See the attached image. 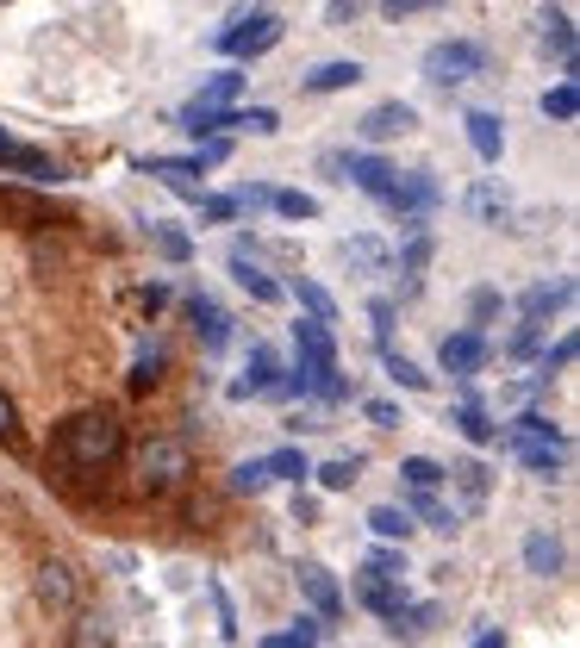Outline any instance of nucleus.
Returning a JSON list of instances; mask_svg holds the SVG:
<instances>
[{
	"label": "nucleus",
	"instance_id": "f257e3e1",
	"mask_svg": "<svg viewBox=\"0 0 580 648\" xmlns=\"http://www.w3.org/2000/svg\"><path fill=\"white\" fill-rule=\"evenodd\" d=\"M119 449H126V430L113 412H76V418L56 430V455L69 462V468H113L119 462Z\"/></svg>",
	"mask_w": 580,
	"mask_h": 648
},
{
	"label": "nucleus",
	"instance_id": "f03ea898",
	"mask_svg": "<svg viewBox=\"0 0 580 648\" xmlns=\"http://www.w3.org/2000/svg\"><path fill=\"white\" fill-rule=\"evenodd\" d=\"M131 474H138V493H176L181 480L194 474V455H188L181 437H151L131 455Z\"/></svg>",
	"mask_w": 580,
	"mask_h": 648
},
{
	"label": "nucleus",
	"instance_id": "7ed1b4c3",
	"mask_svg": "<svg viewBox=\"0 0 580 648\" xmlns=\"http://www.w3.org/2000/svg\"><path fill=\"white\" fill-rule=\"evenodd\" d=\"M487 69V50L475 38H443V44L425 50V81L430 88H462V81H475Z\"/></svg>",
	"mask_w": 580,
	"mask_h": 648
},
{
	"label": "nucleus",
	"instance_id": "20e7f679",
	"mask_svg": "<svg viewBox=\"0 0 580 648\" xmlns=\"http://www.w3.org/2000/svg\"><path fill=\"white\" fill-rule=\"evenodd\" d=\"M275 44H281V20H275V13H250V20L237 13L231 31H219V50L237 56V63H256V56H269Z\"/></svg>",
	"mask_w": 580,
	"mask_h": 648
},
{
	"label": "nucleus",
	"instance_id": "39448f33",
	"mask_svg": "<svg viewBox=\"0 0 580 648\" xmlns=\"http://www.w3.org/2000/svg\"><path fill=\"white\" fill-rule=\"evenodd\" d=\"M437 199H443V187H437V174L430 169H412V174H400L394 187H387V212H400V219H430L437 212Z\"/></svg>",
	"mask_w": 580,
	"mask_h": 648
},
{
	"label": "nucleus",
	"instance_id": "423d86ee",
	"mask_svg": "<svg viewBox=\"0 0 580 648\" xmlns=\"http://www.w3.org/2000/svg\"><path fill=\"white\" fill-rule=\"evenodd\" d=\"M356 131H362L369 144H394L405 131H418V113H412L405 100H381V106H369V113L356 119Z\"/></svg>",
	"mask_w": 580,
	"mask_h": 648
},
{
	"label": "nucleus",
	"instance_id": "0eeeda50",
	"mask_svg": "<svg viewBox=\"0 0 580 648\" xmlns=\"http://www.w3.org/2000/svg\"><path fill=\"white\" fill-rule=\"evenodd\" d=\"M188 319H194V337H201V349H206V355H219V349L231 344V312L219 306V299L188 294Z\"/></svg>",
	"mask_w": 580,
	"mask_h": 648
},
{
	"label": "nucleus",
	"instance_id": "6e6552de",
	"mask_svg": "<svg viewBox=\"0 0 580 648\" xmlns=\"http://www.w3.org/2000/svg\"><path fill=\"white\" fill-rule=\"evenodd\" d=\"M31 593H38V605H51V611H76V568L69 561H38V573H31Z\"/></svg>",
	"mask_w": 580,
	"mask_h": 648
},
{
	"label": "nucleus",
	"instance_id": "1a4fd4ad",
	"mask_svg": "<svg viewBox=\"0 0 580 648\" xmlns=\"http://www.w3.org/2000/svg\"><path fill=\"white\" fill-rule=\"evenodd\" d=\"M487 355H493V349H487V337H480L475 324H468V331H455V337H443V349H437L443 374H462V380H468V374H475Z\"/></svg>",
	"mask_w": 580,
	"mask_h": 648
},
{
	"label": "nucleus",
	"instance_id": "9d476101",
	"mask_svg": "<svg viewBox=\"0 0 580 648\" xmlns=\"http://www.w3.org/2000/svg\"><path fill=\"white\" fill-rule=\"evenodd\" d=\"M231 281H237V287H244L250 299H262V306H281V299H287V287H281L275 274H262V269H256V262H250V249H244V244L231 249Z\"/></svg>",
	"mask_w": 580,
	"mask_h": 648
},
{
	"label": "nucleus",
	"instance_id": "9b49d317",
	"mask_svg": "<svg viewBox=\"0 0 580 648\" xmlns=\"http://www.w3.org/2000/svg\"><path fill=\"white\" fill-rule=\"evenodd\" d=\"M443 480L455 487V518H468V511H480V505H487V487H493L480 462H455V468H443Z\"/></svg>",
	"mask_w": 580,
	"mask_h": 648
},
{
	"label": "nucleus",
	"instance_id": "f8f14e48",
	"mask_svg": "<svg viewBox=\"0 0 580 648\" xmlns=\"http://www.w3.org/2000/svg\"><path fill=\"white\" fill-rule=\"evenodd\" d=\"M344 181H350V187H362L369 199H387V187L400 181V169H394V163H381V156H344Z\"/></svg>",
	"mask_w": 580,
	"mask_h": 648
},
{
	"label": "nucleus",
	"instance_id": "ddd939ff",
	"mask_svg": "<svg viewBox=\"0 0 580 648\" xmlns=\"http://www.w3.org/2000/svg\"><path fill=\"white\" fill-rule=\"evenodd\" d=\"M0 174H26V181H56V163L44 156V150L31 144H13V138H0Z\"/></svg>",
	"mask_w": 580,
	"mask_h": 648
},
{
	"label": "nucleus",
	"instance_id": "4468645a",
	"mask_svg": "<svg viewBox=\"0 0 580 648\" xmlns=\"http://www.w3.org/2000/svg\"><path fill=\"white\" fill-rule=\"evenodd\" d=\"M356 598L375 611V618H394L405 605V586L394 580V573H375V568H362V580H356Z\"/></svg>",
	"mask_w": 580,
	"mask_h": 648
},
{
	"label": "nucleus",
	"instance_id": "2eb2a0df",
	"mask_svg": "<svg viewBox=\"0 0 580 648\" xmlns=\"http://www.w3.org/2000/svg\"><path fill=\"white\" fill-rule=\"evenodd\" d=\"M462 206H468V219H475V224H493V231H500V224L512 219V194H505L500 181H475Z\"/></svg>",
	"mask_w": 580,
	"mask_h": 648
},
{
	"label": "nucleus",
	"instance_id": "dca6fc26",
	"mask_svg": "<svg viewBox=\"0 0 580 648\" xmlns=\"http://www.w3.org/2000/svg\"><path fill=\"white\" fill-rule=\"evenodd\" d=\"M362 75H369V69H362L356 56H337V63H319L312 75H300V88H306V94H344V88H356Z\"/></svg>",
	"mask_w": 580,
	"mask_h": 648
},
{
	"label": "nucleus",
	"instance_id": "f3484780",
	"mask_svg": "<svg viewBox=\"0 0 580 648\" xmlns=\"http://www.w3.org/2000/svg\"><path fill=\"white\" fill-rule=\"evenodd\" d=\"M144 174H163L176 194L201 199V174L206 169H201V156H151V163H144Z\"/></svg>",
	"mask_w": 580,
	"mask_h": 648
},
{
	"label": "nucleus",
	"instance_id": "a211bd4d",
	"mask_svg": "<svg viewBox=\"0 0 580 648\" xmlns=\"http://www.w3.org/2000/svg\"><path fill=\"white\" fill-rule=\"evenodd\" d=\"M300 593H306V605H312L319 618H337V611H344V593H337L331 568H319V561H306L300 568Z\"/></svg>",
	"mask_w": 580,
	"mask_h": 648
},
{
	"label": "nucleus",
	"instance_id": "6ab92c4d",
	"mask_svg": "<svg viewBox=\"0 0 580 648\" xmlns=\"http://www.w3.org/2000/svg\"><path fill=\"white\" fill-rule=\"evenodd\" d=\"M462 125H468V144H475L480 163H500L505 156V119L500 113H468Z\"/></svg>",
	"mask_w": 580,
	"mask_h": 648
},
{
	"label": "nucleus",
	"instance_id": "aec40b11",
	"mask_svg": "<svg viewBox=\"0 0 580 648\" xmlns=\"http://www.w3.org/2000/svg\"><path fill=\"white\" fill-rule=\"evenodd\" d=\"M568 299H575V281H537V287H525V299H518V312L543 324L550 312H562Z\"/></svg>",
	"mask_w": 580,
	"mask_h": 648
},
{
	"label": "nucleus",
	"instance_id": "412c9836",
	"mask_svg": "<svg viewBox=\"0 0 580 648\" xmlns=\"http://www.w3.org/2000/svg\"><path fill=\"white\" fill-rule=\"evenodd\" d=\"M337 256H344L356 274H387V269H394V256H387V244H381V237H344V244H337Z\"/></svg>",
	"mask_w": 580,
	"mask_h": 648
},
{
	"label": "nucleus",
	"instance_id": "4be33fe9",
	"mask_svg": "<svg viewBox=\"0 0 580 648\" xmlns=\"http://www.w3.org/2000/svg\"><path fill=\"white\" fill-rule=\"evenodd\" d=\"M543 50H550L555 63H562V75L575 81V20H568V13H550V25H543Z\"/></svg>",
	"mask_w": 580,
	"mask_h": 648
},
{
	"label": "nucleus",
	"instance_id": "5701e85b",
	"mask_svg": "<svg viewBox=\"0 0 580 648\" xmlns=\"http://www.w3.org/2000/svg\"><path fill=\"white\" fill-rule=\"evenodd\" d=\"M275 374H281L275 349H262V344H256V349H250V368H244V380H237L231 393H237V399H250V393H269V387H275Z\"/></svg>",
	"mask_w": 580,
	"mask_h": 648
},
{
	"label": "nucleus",
	"instance_id": "b1692460",
	"mask_svg": "<svg viewBox=\"0 0 580 648\" xmlns=\"http://www.w3.org/2000/svg\"><path fill=\"white\" fill-rule=\"evenodd\" d=\"M505 443L512 449H537V443H562V430H555L550 418H543V412H525V418L512 424V430H505Z\"/></svg>",
	"mask_w": 580,
	"mask_h": 648
},
{
	"label": "nucleus",
	"instance_id": "393cba45",
	"mask_svg": "<svg viewBox=\"0 0 580 648\" xmlns=\"http://www.w3.org/2000/svg\"><path fill=\"white\" fill-rule=\"evenodd\" d=\"M525 568L537 573V580L562 573V543H555V536H543V530H537V536H525Z\"/></svg>",
	"mask_w": 580,
	"mask_h": 648
},
{
	"label": "nucleus",
	"instance_id": "a878e982",
	"mask_svg": "<svg viewBox=\"0 0 580 648\" xmlns=\"http://www.w3.org/2000/svg\"><path fill=\"white\" fill-rule=\"evenodd\" d=\"M369 530H375L381 543H405V536H412V511H405V505H375V511H369Z\"/></svg>",
	"mask_w": 580,
	"mask_h": 648
},
{
	"label": "nucleus",
	"instance_id": "bb28decb",
	"mask_svg": "<svg viewBox=\"0 0 580 648\" xmlns=\"http://www.w3.org/2000/svg\"><path fill=\"white\" fill-rule=\"evenodd\" d=\"M430 623H437V605H400V611L387 618V630L405 636V643H418V636H430Z\"/></svg>",
	"mask_w": 580,
	"mask_h": 648
},
{
	"label": "nucleus",
	"instance_id": "cd10ccee",
	"mask_svg": "<svg viewBox=\"0 0 580 648\" xmlns=\"http://www.w3.org/2000/svg\"><path fill=\"white\" fill-rule=\"evenodd\" d=\"M455 430H462V437H468V443H493V437H500V424L487 418V412H480L475 399H462V405H455Z\"/></svg>",
	"mask_w": 580,
	"mask_h": 648
},
{
	"label": "nucleus",
	"instance_id": "c85d7f7f",
	"mask_svg": "<svg viewBox=\"0 0 580 648\" xmlns=\"http://www.w3.org/2000/svg\"><path fill=\"white\" fill-rule=\"evenodd\" d=\"M400 480H405V493H437V487H443V468H437L430 455H405Z\"/></svg>",
	"mask_w": 580,
	"mask_h": 648
},
{
	"label": "nucleus",
	"instance_id": "c756f323",
	"mask_svg": "<svg viewBox=\"0 0 580 648\" xmlns=\"http://www.w3.org/2000/svg\"><path fill=\"white\" fill-rule=\"evenodd\" d=\"M381 362H387V374H394V387H405V393H425L430 374L412 362V355H400V349H381Z\"/></svg>",
	"mask_w": 580,
	"mask_h": 648
},
{
	"label": "nucleus",
	"instance_id": "7c9ffc66",
	"mask_svg": "<svg viewBox=\"0 0 580 648\" xmlns=\"http://www.w3.org/2000/svg\"><path fill=\"white\" fill-rule=\"evenodd\" d=\"M294 294H300V306H306V319H319V324H331L337 319V299L319 287V281H306V274H294Z\"/></svg>",
	"mask_w": 580,
	"mask_h": 648
},
{
	"label": "nucleus",
	"instance_id": "2f4dec72",
	"mask_svg": "<svg viewBox=\"0 0 580 648\" xmlns=\"http://www.w3.org/2000/svg\"><path fill=\"white\" fill-rule=\"evenodd\" d=\"M580 113V88L575 81H568V75H562V81H555L550 94H543V119H555V125H568Z\"/></svg>",
	"mask_w": 580,
	"mask_h": 648
},
{
	"label": "nucleus",
	"instance_id": "473e14b6",
	"mask_svg": "<svg viewBox=\"0 0 580 648\" xmlns=\"http://www.w3.org/2000/svg\"><path fill=\"white\" fill-rule=\"evenodd\" d=\"M312 474H319V487H331V493H350L356 474H362V455H331L325 468H312Z\"/></svg>",
	"mask_w": 580,
	"mask_h": 648
},
{
	"label": "nucleus",
	"instance_id": "72a5a7b5",
	"mask_svg": "<svg viewBox=\"0 0 580 648\" xmlns=\"http://www.w3.org/2000/svg\"><path fill=\"white\" fill-rule=\"evenodd\" d=\"M237 88H244V75H237V69L206 75V81H201V100H194V106H231V100H237Z\"/></svg>",
	"mask_w": 580,
	"mask_h": 648
},
{
	"label": "nucleus",
	"instance_id": "f704fd0d",
	"mask_svg": "<svg viewBox=\"0 0 580 648\" xmlns=\"http://www.w3.org/2000/svg\"><path fill=\"white\" fill-rule=\"evenodd\" d=\"M405 511H412V518H425L430 530H455V523H462V518H455V505H443L437 493H412V505H405Z\"/></svg>",
	"mask_w": 580,
	"mask_h": 648
},
{
	"label": "nucleus",
	"instance_id": "c9c22d12",
	"mask_svg": "<svg viewBox=\"0 0 580 648\" xmlns=\"http://www.w3.org/2000/svg\"><path fill=\"white\" fill-rule=\"evenodd\" d=\"M262 468H269V480H294L300 487L306 474H312V462H306L300 449H275V455H262Z\"/></svg>",
	"mask_w": 580,
	"mask_h": 648
},
{
	"label": "nucleus",
	"instance_id": "e433bc0d",
	"mask_svg": "<svg viewBox=\"0 0 580 648\" xmlns=\"http://www.w3.org/2000/svg\"><path fill=\"white\" fill-rule=\"evenodd\" d=\"M76 648H113V618H106V611H81L76 618Z\"/></svg>",
	"mask_w": 580,
	"mask_h": 648
},
{
	"label": "nucleus",
	"instance_id": "4c0bfd02",
	"mask_svg": "<svg viewBox=\"0 0 580 648\" xmlns=\"http://www.w3.org/2000/svg\"><path fill=\"white\" fill-rule=\"evenodd\" d=\"M151 244L169 256V262H188L194 256V237L188 231H176V224H163V219H151Z\"/></svg>",
	"mask_w": 580,
	"mask_h": 648
},
{
	"label": "nucleus",
	"instance_id": "58836bf2",
	"mask_svg": "<svg viewBox=\"0 0 580 648\" xmlns=\"http://www.w3.org/2000/svg\"><path fill=\"white\" fill-rule=\"evenodd\" d=\"M0 212H13V219H26V224H51V206H44V199H31V194H20V187H7V194H0Z\"/></svg>",
	"mask_w": 580,
	"mask_h": 648
},
{
	"label": "nucleus",
	"instance_id": "ea45409f",
	"mask_svg": "<svg viewBox=\"0 0 580 648\" xmlns=\"http://www.w3.org/2000/svg\"><path fill=\"white\" fill-rule=\"evenodd\" d=\"M231 131H250V138H275L281 119L269 113V106H250V113H244V106H231Z\"/></svg>",
	"mask_w": 580,
	"mask_h": 648
},
{
	"label": "nucleus",
	"instance_id": "a19ab883",
	"mask_svg": "<svg viewBox=\"0 0 580 648\" xmlns=\"http://www.w3.org/2000/svg\"><path fill=\"white\" fill-rule=\"evenodd\" d=\"M269 206H275L281 219H319V199L300 194V187H281V194H269Z\"/></svg>",
	"mask_w": 580,
	"mask_h": 648
},
{
	"label": "nucleus",
	"instance_id": "79ce46f5",
	"mask_svg": "<svg viewBox=\"0 0 580 648\" xmlns=\"http://www.w3.org/2000/svg\"><path fill=\"white\" fill-rule=\"evenodd\" d=\"M505 355H518V362H530V355H543V324L525 319L512 337H505Z\"/></svg>",
	"mask_w": 580,
	"mask_h": 648
},
{
	"label": "nucleus",
	"instance_id": "37998d69",
	"mask_svg": "<svg viewBox=\"0 0 580 648\" xmlns=\"http://www.w3.org/2000/svg\"><path fill=\"white\" fill-rule=\"evenodd\" d=\"M430 256H437V244H430L425 231H412V244L400 249V274H412V281H418V274L430 269Z\"/></svg>",
	"mask_w": 580,
	"mask_h": 648
},
{
	"label": "nucleus",
	"instance_id": "c03bdc74",
	"mask_svg": "<svg viewBox=\"0 0 580 648\" xmlns=\"http://www.w3.org/2000/svg\"><path fill=\"white\" fill-rule=\"evenodd\" d=\"M319 630H325V618H300L287 636H269L262 648H319Z\"/></svg>",
	"mask_w": 580,
	"mask_h": 648
},
{
	"label": "nucleus",
	"instance_id": "a18cd8bd",
	"mask_svg": "<svg viewBox=\"0 0 580 648\" xmlns=\"http://www.w3.org/2000/svg\"><path fill=\"white\" fill-rule=\"evenodd\" d=\"M500 306H505L500 287H475V294H468V324H475V331H480V324H493V319H500Z\"/></svg>",
	"mask_w": 580,
	"mask_h": 648
},
{
	"label": "nucleus",
	"instance_id": "49530a36",
	"mask_svg": "<svg viewBox=\"0 0 580 648\" xmlns=\"http://www.w3.org/2000/svg\"><path fill=\"white\" fill-rule=\"evenodd\" d=\"M156 380H163V349H144V355H138V368H131V393H151Z\"/></svg>",
	"mask_w": 580,
	"mask_h": 648
},
{
	"label": "nucleus",
	"instance_id": "de8ad7c7",
	"mask_svg": "<svg viewBox=\"0 0 580 648\" xmlns=\"http://www.w3.org/2000/svg\"><path fill=\"white\" fill-rule=\"evenodd\" d=\"M362 418H369V424H381V430H400V424H405V412L394 405V399H362Z\"/></svg>",
	"mask_w": 580,
	"mask_h": 648
},
{
	"label": "nucleus",
	"instance_id": "09e8293b",
	"mask_svg": "<svg viewBox=\"0 0 580 648\" xmlns=\"http://www.w3.org/2000/svg\"><path fill=\"white\" fill-rule=\"evenodd\" d=\"M194 206H201V219H206V224H225V219H237V199H231V194H201Z\"/></svg>",
	"mask_w": 580,
	"mask_h": 648
},
{
	"label": "nucleus",
	"instance_id": "8fccbe9b",
	"mask_svg": "<svg viewBox=\"0 0 580 648\" xmlns=\"http://www.w3.org/2000/svg\"><path fill=\"white\" fill-rule=\"evenodd\" d=\"M231 487H237V493H262V487H269V468H262V462H237V468H231Z\"/></svg>",
	"mask_w": 580,
	"mask_h": 648
},
{
	"label": "nucleus",
	"instance_id": "3c124183",
	"mask_svg": "<svg viewBox=\"0 0 580 648\" xmlns=\"http://www.w3.org/2000/svg\"><path fill=\"white\" fill-rule=\"evenodd\" d=\"M369 324H375V344L394 349V299H375V306H369Z\"/></svg>",
	"mask_w": 580,
	"mask_h": 648
},
{
	"label": "nucleus",
	"instance_id": "603ef678",
	"mask_svg": "<svg viewBox=\"0 0 580 648\" xmlns=\"http://www.w3.org/2000/svg\"><path fill=\"white\" fill-rule=\"evenodd\" d=\"M269 194H275V187H262V181H250V187H237V212H262V206H269Z\"/></svg>",
	"mask_w": 580,
	"mask_h": 648
},
{
	"label": "nucleus",
	"instance_id": "864d4df0",
	"mask_svg": "<svg viewBox=\"0 0 580 648\" xmlns=\"http://www.w3.org/2000/svg\"><path fill=\"white\" fill-rule=\"evenodd\" d=\"M369 568H375V573H394V580H405V555H400V548H375V555H369Z\"/></svg>",
	"mask_w": 580,
	"mask_h": 648
},
{
	"label": "nucleus",
	"instance_id": "5fc2aeb1",
	"mask_svg": "<svg viewBox=\"0 0 580 648\" xmlns=\"http://www.w3.org/2000/svg\"><path fill=\"white\" fill-rule=\"evenodd\" d=\"M362 7H369V0H331V7H325V25H350V20H362Z\"/></svg>",
	"mask_w": 580,
	"mask_h": 648
},
{
	"label": "nucleus",
	"instance_id": "6e6d98bb",
	"mask_svg": "<svg viewBox=\"0 0 580 648\" xmlns=\"http://www.w3.org/2000/svg\"><path fill=\"white\" fill-rule=\"evenodd\" d=\"M20 437V412H13V399L0 393V443H13Z\"/></svg>",
	"mask_w": 580,
	"mask_h": 648
},
{
	"label": "nucleus",
	"instance_id": "4d7b16f0",
	"mask_svg": "<svg viewBox=\"0 0 580 648\" xmlns=\"http://www.w3.org/2000/svg\"><path fill=\"white\" fill-rule=\"evenodd\" d=\"M575 355H580V344H575V337H562V344H555V355H550V362H543V374H550V368H568Z\"/></svg>",
	"mask_w": 580,
	"mask_h": 648
},
{
	"label": "nucleus",
	"instance_id": "13d9d810",
	"mask_svg": "<svg viewBox=\"0 0 580 648\" xmlns=\"http://www.w3.org/2000/svg\"><path fill=\"white\" fill-rule=\"evenodd\" d=\"M387 7V20H405V13H418V7H437V0H381Z\"/></svg>",
	"mask_w": 580,
	"mask_h": 648
},
{
	"label": "nucleus",
	"instance_id": "bf43d9fd",
	"mask_svg": "<svg viewBox=\"0 0 580 648\" xmlns=\"http://www.w3.org/2000/svg\"><path fill=\"white\" fill-rule=\"evenodd\" d=\"M319 169H325L331 181H344V150H325V156H319Z\"/></svg>",
	"mask_w": 580,
	"mask_h": 648
},
{
	"label": "nucleus",
	"instance_id": "052dcab7",
	"mask_svg": "<svg viewBox=\"0 0 580 648\" xmlns=\"http://www.w3.org/2000/svg\"><path fill=\"white\" fill-rule=\"evenodd\" d=\"M475 648H505V636H500V630H487V636H480Z\"/></svg>",
	"mask_w": 580,
	"mask_h": 648
}]
</instances>
